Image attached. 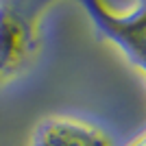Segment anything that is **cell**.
Instances as JSON below:
<instances>
[{"label": "cell", "instance_id": "obj_3", "mask_svg": "<svg viewBox=\"0 0 146 146\" xmlns=\"http://www.w3.org/2000/svg\"><path fill=\"white\" fill-rule=\"evenodd\" d=\"M131 146H146V133L142 135L140 140H135V142H133V144H131Z\"/></svg>", "mask_w": 146, "mask_h": 146}, {"label": "cell", "instance_id": "obj_1", "mask_svg": "<svg viewBox=\"0 0 146 146\" xmlns=\"http://www.w3.org/2000/svg\"><path fill=\"white\" fill-rule=\"evenodd\" d=\"M83 5L98 29L109 35L131 57V61L146 72V5L127 15L113 13L103 0H83Z\"/></svg>", "mask_w": 146, "mask_h": 146}, {"label": "cell", "instance_id": "obj_2", "mask_svg": "<svg viewBox=\"0 0 146 146\" xmlns=\"http://www.w3.org/2000/svg\"><path fill=\"white\" fill-rule=\"evenodd\" d=\"M31 146H116L109 133L87 120L52 116L35 129Z\"/></svg>", "mask_w": 146, "mask_h": 146}]
</instances>
